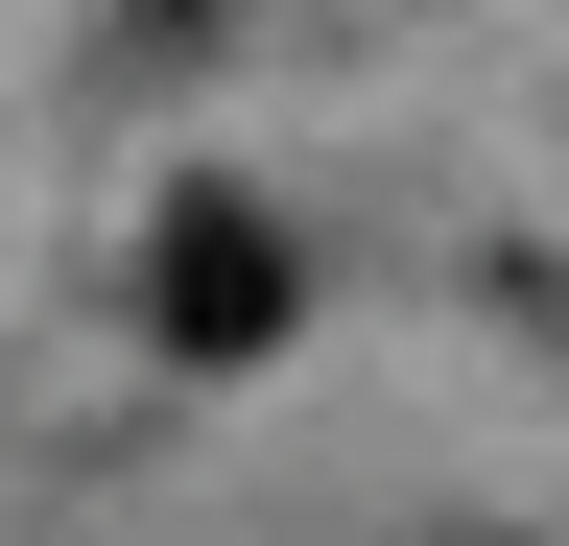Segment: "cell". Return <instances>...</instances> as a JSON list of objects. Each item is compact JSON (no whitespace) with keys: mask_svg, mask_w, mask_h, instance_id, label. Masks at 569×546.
I'll return each instance as SVG.
<instances>
[{"mask_svg":"<svg viewBox=\"0 0 569 546\" xmlns=\"http://www.w3.org/2000/svg\"><path fill=\"white\" fill-rule=\"evenodd\" d=\"M142 332H167V357H284V238H261V190H167V215H142Z\"/></svg>","mask_w":569,"mask_h":546,"instance_id":"1","label":"cell"}]
</instances>
